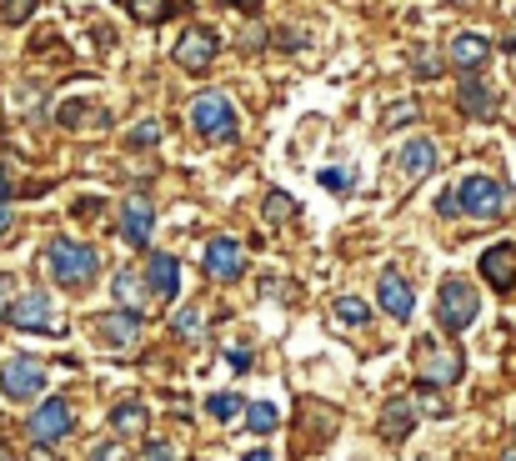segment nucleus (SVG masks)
Here are the masks:
<instances>
[{"instance_id":"1","label":"nucleus","mask_w":516,"mask_h":461,"mask_svg":"<svg viewBox=\"0 0 516 461\" xmlns=\"http://www.w3.org/2000/svg\"><path fill=\"white\" fill-rule=\"evenodd\" d=\"M451 201H456V211H466V216H476V221H496V216L506 211V186L491 181V176H466V181L451 191Z\"/></svg>"},{"instance_id":"2","label":"nucleus","mask_w":516,"mask_h":461,"mask_svg":"<svg viewBox=\"0 0 516 461\" xmlns=\"http://www.w3.org/2000/svg\"><path fill=\"white\" fill-rule=\"evenodd\" d=\"M436 316H441V326H446V331H471V321L481 316V296H476V286H471V281H461V276L441 281Z\"/></svg>"},{"instance_id":"3","label":"nucleus","mask_w":516,"mask_h":461,"mask_svg":"<svg viewBox=\"0 0 516 461\" xmlns=\"http://www.w3.org/2000/svg\"><path fill=\"white\" fill-rule=\"evenodd\" d=\"M191 126H196L201 141H236V106L221 91H206L191 106Z\"/></svg>"},{"instance_id":"4","label":"nucleus","mask_w":516,"mask_h":461,"mask_svg":"<svg viewBox=\"0 0 516 461\" xmlns=\"http://www.w3.org/2000/svg\"><path fill=\"white\" fill-rule=\"evenodd\" d=\"M46 261H51V276L61 281V286H86L91 276H96V251L91 246H76V241H51V251H46Z\"/></svg>"},{"instance_id":"5","label":"nucleus","mask_w":516,"mask_h":461,"mask_svg":"<svg viewBox=\"0 0 516 461\" xmlns=\"http://www.w3.org/2000/svg\"><path fill=\"white\" fill-rule=\"evenodd\" d=\"M461 351H451V346H441V341H416V371H421V381L426 386H451V381H461Z\"/></svg>"},{"instance_id":"6","label":"nucleus","mask_w":516,"mask_h":461,"mask_svg":"<svg viewBox=\"0 0 516 461\" xmlns=\"http://www.w3.org/2000/svg\"><path fill=\"white\" fill-rule=\"evenodd\" d=\"M216 31H206V26H186L181 31V41H176V66L181 71H211V61H216Z\"/></svg>"},{"instance_id":"7","label":"nucleus","mask_w":516,"mask_h":461,"mask_svg":"<svg viewBox=\"0 0 516 461\" xmlns=\"http://www.w3.org/2000/svg\"><path fill=\"white\" fill-rule=\"evenodd\" d=\"M0 386H6L11 401H31L46 386V366L31 361V356H11L6 366H0Z\"/></svg>"},{"instance_id":"8","label":"nucleus","mask_w":516,"mask_h":461,"mask_svg":"<svg viewBox=\"0 0 516 461\" xmlns=\"http://www.w3.org/2000/svg\"><path fill=\"white\" fill-rule=\"evenodd\" d=\"M71 401L66 396H51V401H41L36 406V416H31V441L36 446H51V441H61L66 431H71Z\"/></svg>"},{"instance_id":"9","label":"nucleus","mask_w":516,"mask_h":461,"mask_svg":"<svg viewBox=\"0 0 516 461\" xmlns=\"http://www.w3.org/2000/svg\"><path fill=\"white\" fill-rule=\"evenodd\" d=\"M11 326H21V331H61L56 306H51L46 291H26V296L11 306Z\"/></svg>"},{"instance_id":"10","label":"nucleus","mask_w":516,"mask_h":461,"mask_svg":"<svg viewBox=\"0 0 516 461\" xmlns=\"http://www.w3.org/2000/svg\"><path fill=\"white\" fill-rule=\"evenodd\" d=\"M206 271H211L216 281H236V276L246 271V251H241V241L216 236V241L206 246Z\"/></svg>"},{"instance_id":"11","label":"nucleus","mask_w":516,"mask_h":461,"mask_svg":"<svg viewBox=\"0 0 516 461\" xmlns=\"http://www.w3.org/2000/svg\"><path fill=\"white\" fill-rule=\"evenodd\" d=\"M481 281L496 286V291H511V286H516V246H491V251H481Z\"/></svg>"},{"instance_id":"12","label":"nucleus","mask_w":516,"mask_h":461,"mask_svg":"<svg viewBox=\"0 0 516 461\" xmlns=\"http://www.w3.org/2000/svg\"><path fill=\"white\" fill-rule=\"evenodd\" d=\"M376 296H381V311H386V316H396V321H406V316L416 311V296H411V286H406L396 271H386V276H381Z\"/></svg>"},{"instance_id":"13","label":"nucleus","mask_w":516,"mask_h":461,"mask_svg":"<svg viewBox=\"0 0 516 461\" xmlns=\"http://www.w3.org/2000/svg\"><path fill=\"white\" fill-rule=\"evenodd\" d=\"M96 326H101V336H106V341H111L116 351H121V346H136V341H141V316H136V311H106V316H101Z\"/></svg>"},{"instance_id":"14","label":"nucleus","mask_w":516,"mask_h":461,"mask_svg":"<svg viewBox=\"0 0 516 461\" xmlns=\"http://www.w3.org/2000/svg\"><path fill=\"white\" fill-rule=\"evenodd\" d=\"M486 56H491V41H486V36H476V31H466V36H456V41H451V66H461V71L486 66Z\"/></svg>"},{"instance_id":"15","label":"nucleus","mask_w":516,"mask_h":461,"mask_svg":"<svg viewBox=\"0 0 516 461\" xmlns=\"http://www.w3.org/2000/svg\"><path fill=\"white\" fill-rule=\"evenodd\" d=\"M151 226H156V211H151L146 201H126V211H121L126 241H131V246H146V241H151Z\"/></svg>"},{"instance_id":"16","label":"nucleus","mask_w":516,"mask_h":461,"mask_svg":"<svg viewBox=\"0 0 516 461\" xmlns=\"http://www.w3.org/2000/svg\"><path fill=\"white\" fill-rule=\"evenodd\" d=\"M146 276H151V286H156V301H171V296L181 291V266H176V256H161V251H156Z\"/></svg>"},{"instance_id":"17","label":"nucleus","mask_w":516,"mask_h":461,"mask_svg":"<svg viewBox=\"0 0 516 461\" xmlns=\"http://www.w3.org/2000/svg\"><path fill=\"white\" fill-rule=\"evenodd\" d=\"M61 126H71V131H101V126H111V116L101 106H91V101H71V106H61Z\"/></svg>"},{"instance_id":"18","label":"nucleus","mask_w":516,"mask_h":461,"mask_svg":"<svg viewBox=\"0 0 516 461\" xmlns=\"http://www.w3.org/2000/svg\"><path fill=\"white\" fill-rule=\"evenodd\" d=\"M426 171H436V146H431V141H411V146L401 151V176H406V181H421Z\"/></svg>"},{"instance_id":"19","label":"nucleus","mask_w":516,"mask_h":461,"mask_svg":"<svg viewBox=\"0 0 516 461\" xmlns=\"http://www.w3.org/2000/svg\"><path fill=\"white\" fill-rule=\"evenodd\" d=\"M116 6H126L141 26H161V21L176 11V0H116Z\"/></svg>"},{"instance_id":"20","label":"nucleus","mask_w":516,"mask_h":461,"mask_svg":"<svg viewBox=\"0 0 516 461\" xmlns=\"http://www.w3.org/2000/svg\"><path fill=\"white\" fill-rule=\"evenodd\" d=\"M406 431H411V401H406V396H396V401H386V416H381V436L401 441Z\"/></svg>"},{"instance_id":"21","label":"nucleus","mask_w":516,"mask_h":461,"mask_svg":"<svg viewBox=\"0 0 516 461\" xmlns=\"http://www.w3.org/2000/svg\"><path fill=\"white\" fill-rule=\"evenodd\" d=\"M461 111L476 116V121H486V116H491V96H486V86L466 81V86H461Z\"/></svg>"},{"instance_id":"22","label":"nucleus","mask_w":516,"mask_h":461,"mask_svg":"<svg viewBox=\"0 0 516 461\" xmlns=\"http://www.w3.org/2000/svg\"><path fill=\"white\" fill-rule=\"evenodd\" d=\"M246 421H251V431H271L276 421H281V406L276 401H246Z\"/></svg>"},{"instance_id":"23","label":"nucleus","mask_w":516,"mask_h":461,"mask_svg":"<svg viewBox=\"0 0 516 461\" xmlns=\"http://www.w3.org/2000/svg\"><path fill=\"white\" fill-rule=\"evenodd\" d=\"M116 296H121V301H126L136 316H141V306L151 301V296H141V281H136V271H116Z\"/></svg>"},{"instance_id":"24","label":"nucleus","mask_w":516,"mask_h":461,"mask_svg":"<svg viewBox=\"0 0 516 461\" xmlns=\"http://www.w3.org/2000/svg\"><path fill=\"white\" fill-rule=\"evenodd\" d=\"M331 311H336V321H341V326H366V316H371V311H366V301H356V296H336V306H331Z\"/></svg>"},{"instance_id":"25","label":"nucleus","mask_w":516,"mask_h":461,"mask_svg":"<svg viewBox=\"0 0 516 461\" xmlns=\"http://www.w3.org/2000/svg\"><path fill=\"white\" fill-rule=\"evenodd\" d=\"M241 406H246V401H241L236 391H216V396L206 401V411H211L216 421H236V416H241Z\"/></svg>"},{"instance_id":"26","label":"nucleus","mask_w":516,"mask_h":461,"mask_svg":"<svg viewBox=\"0 0 516 461\" xmlns=\"http://www.w3.org/2000/svg\"><path fill=\"white\" fill-rule=\"evenodd\" d=\"M291 216H296V201L286 191H271L266 196V221H291Z\"/></svg>"},{"instance_id":"27","label":"nucleus","mask_w":516,"mask_h":461,"mask_svg":"<svg viewBox=\"0 0 516 461\" xmlns=\"http://www.w3.org/2000/svg\"><path fill=\"white\" fill-rule=\"evenodd\" d=\"M141 426H146V411H141L136 401H126V406L116 411V431H126V436H131V431H141Z\"/></svg>"},{"instance_id":"28","label":"nucleus","mask_w":516,"mask_h":461,"mask_svg":"<svg viewBox=\"0 0 516 461\" xmlns=\"http://www.w3.org/2000/svg\"><path fill=\"white\" fill-rule=\"evenodd\" d=\"M176 336H186V341H196V336H201V311H196V306L176 316Z\"/></svg>"},{"instance_id":"29","label":"nucleus","mask_w":516,"mask_h":461,"mask_svg":"<svg viewBox=\"0 0 516 461\" xmlns=\"http://www.w3.org/2000/svg\"><path fill=\"white\" fill-rule=\"evenodd\" d=\"M156 141H161V121H141L131 131V146H156Z\"/></svg>"},{"instance_id":"30","label":"nucleus","mask_w":516,"mask_h":461,"mask_svg":"<svg viewBox=\"0 0 516 461\" xmlns=\"http://www.w3.org/2000/svg\"><path fill=\"white\" fill-rule=\"evenodd\" d=\"M321 186H331V191H356V176H346V171H321Z\"/></svg>"},{"instance_id":"31","label":"nucleus","mask_w":516,"mask_h":461,"mask_svg":"<svg viewBox=\"0 0 516 461\" xmlns=\"http://www.w3.org/2000/svg\"><path fill=\"white\" fill-rule=\"evenodd\" d=\"M26 16H31V0H6V21L11 26H21Z\"/></svg>"},{"instance_id":"32","label":"nucleus","mask_w":516,"mask_h":461,"mask_svg":"<svg viewBox=\"0 0 516 461\" xmlns=\"http://www.w3.org/2000/svg\"><path fill=\"white\" fill-rule=\"evenodd\" d=\"M226 366H231V371H251V351H246V346L226 351Z\"/></svg>"},{"instance_id":"33","label":"nucleus","mask_w":516,"mask_h":461,"mask_svg":"<svg viewBox=\"0 0 516 461\" xmlns=\"http://www.w3.org/2000/svg\"><path fill=\"white\" fill-rule=\"evenodd\" d=\"M141 461H176V456H171V446H161V441H151V446L141 451Z\"/></svg>"},{"instance_id":"34","label":"nucleus","mask_w":516,"mask_h":461,"mask_svg":"<svg viewBox=\"0 0 516 461\" xmlns=\"http://www.w3.org/2000/svg\"><path fill=\"white\" fill-rule=\"evenodd\" d=\"M11 196H16V186H11V171L0 166V201H11Z\"/></svg>"},{"instance_id":"35","label":"nucleus","mask_w":516,"mask_h":461,"mask_svg":"<svg viewBox=\"0 0 516 461\" xmlns=\"http://www.w3.org/2000/svg\"><path fill=\"white\" fill-rule=\"evenodd\" d=\"M91 461H121V451L106 441V446H96V456H91Z\"/></svg>"},{"instance_id":"36","label":"nucleus","mask_w":516,"mask_h":461,"mask_svg":"<svg viewBox=\"0 0 516 461\" xmlns=\"http://www.w3.org/2000/svg\"><path fill=\"white\" fill-rule=\"evenodd\" d=\"M226 6H241V11H256V6H261V0H226Z\"/></svg>"},{"instance_id":"37","label":"nucleus","mask_w":516,"mask_h":461,"mask_svg":"<svg viewBox=\"0 0 516 461\" xmlns=\"http://www.w3.org/2000/svg\"><path fill=\"white\" fill-rule=\"evenodd\" d=\"M241 461H271V451H251V456H241Z\"/></svg>"},{"instance_id":"38","label":"nucleus","mask_w":516,"mask_h":461,"mask_svg":"<svg viewBox=\"0 0 516 461\" xmlns=\"http://www.w3.org/2000/svg\"><path fill=\"white\" fill-rule=\"evenodd\" d=\"M11 231V211H0V236H6Z\"/></svg>"},{"instance_id":"39","label":"nucleus","mask_w":516,"mask_h":461,"mask_svg":"<svg viewBox=\"0 0 516 461\" xmlns=\"http://www.w3.org/2000/svg\"><path fill=\"white\" fill-rule=\"evenodd\" d=\"M6 286H11V281H0V316H6Z\"/></svg>"},{"instance_id":"40","label":"nucleus","mask_w":516,"mask_h":461,"mask_svg":"<svg viewBox=\"0 0 516 461\" xmlns=\"http://www.w3.org/2000/svg\"><path fill=\"white\" fill-rule=\"evenodd\" d=\"M501 461H516V446H506V451H501Z\"/></svg>"},{"instance_id":"41","label":"nucleus","mask_w":516,"mask_h":461,"mask_svg":"<svg viewBox=\"0 0 516 461\" xmlns=\"http://www.w3.org/2000/svg\"><path fill=\"white\" fill-rule=\"evenodd\" d=\"M0 461H16V456H11V451H6V446H0Z\"/></svg>"}]
</instances>
